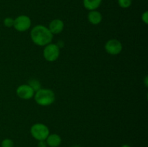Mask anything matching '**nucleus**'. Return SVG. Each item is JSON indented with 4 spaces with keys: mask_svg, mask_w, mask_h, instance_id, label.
<instances>
[{
    "mask_svg": "<svg viewBox=\"0 0 148 147\" xmlns=\"http://www.w3.org/2000/svg\"><path fill=\"white\" fill-rule=\"evenodd\" d=\"M53 35L47 27L42 24L36 25L30 31V38L34 44L38 46H47L53 40Z\"/></svg>",
    "mask_w": 148,
    "mask_h": 147,
    "instance_id": "1",
    "label": "nucleus"
},
{
    "mask_svg": "<svg viewBox=\"0 0 148 147\" xmlns=\"http://www.w3.org/2000/svg\"><path fill=\"white\" fill-rule=\"evenodd\" d=\"M121 147H131V146H130L129 144H123Z\"/></svg>",
    "mask_w": 148,
    "mask_h": 147,
    "instance_id": "18",
    "label": "nucleus"
},
{
    "mask_svg": "<svg viewBox=\"0 0 148 147\" xmlns=\"http://www.w3.org/2000/svg\"><path fill=\"white\" fill-rule=\"evenodd\" d=\"M118 4L121 8L127 9L131 7L132 0H118Z\"/></svg>",
    "mask_w": 148,
    "mask_h": 147,
    "instance_id": "13",
    "label": "nucleus"
},
{
    "mask_svg": "<svg viewBox=\"0 0 148 147\" xmlns=\"http://www.w3.org/2000/svg\"><path fill=\"white\" fill-rule=\"evenodd\" d=\"M48 28L53 35H58L63 31L64 23L60 19H54L50 22Z\"/></svg>",
    "mask_w": 148,
    "mask_h": 147,
    "instance_id": "8",
    "label": "nucleus"
},
{
    "mask_svg": "<svg viewBox=\"0 0 148 147\" xmlns=\"http://www.w3.org/2000/svg\"><path fill=\"white\" fill-rule=\"evenodd\" d=\"M30 132L33 138L37 140L38 141H45L50 134V131L47 125L40 122L32 125Z\"/></svg>",
    "mask_w": 148,
    "mask_h": 147,
    "instance_id": "3",
    "label": "nucleus"
},
{
    "mask_svg": "<svg viewBox=\"0 0 148 147\" xmlns=\"http://www.w3.org/2000/svg\"><path fill=\"white\" fill-rule=\"evenodd\" d=\"M31 20L27 15H20L14 19V25L13 27L19 32H25L31 27Z\"/></svg>",
    "mask_w": 148,
    "mask_h": 147,
    "instance_id": "5",
    "label": "nucleus"
},
{
    "mask_svg": "<svg viewBox=\"0 0 148 147\" xmlns=\"http://www.w3.org/2000/svg\"><path fill=\"white\" fill-rule=\"evenodd\" d=\"M38 147H48L46 140L45 141H39L38 143Z\"/></svg>",
    "mask_w": 148,
    "mask_h": 147,
    "instance_id": "17",
    "label": "nucleus"
},
{
    "mask_svg": "<svg viewBox=\"0 0 148 147\" xmlns=\"http://www.w3.org/2000/svg\"><path fill=\"white\" fill-rule=\"evenodd\" d=\"M28 85L32 88V89L34 90V92H37L38 90L41 88V84H40V82L38 80L36 79H33L29 80L28 82Z\"/></svg>",
    "mask_w": 148,
    "mask_h": 147,
    "instance_id": "12",
    "label": "nucleus"
},
{
    "mask_svg": "<svg viewBox=\"0 0 148 147\" xmlns=\"http://www.w3.org/2000/svg\"><path fill=\"white\" fill-rule=\"evenodd\" d=\"M1 147H14V142L10 138H5L1 141Z\"/></svg>",
    "mask_w": 148,
    "mask_h": 147,
    "instance_id": "14",
    "label": "nucleus"
},
{
    "mask_svg": "<svg viewBox=\"0 0 148 147\" xmlns=\"http://www.w3.org/2000/svg\"><path fill=\"white\" fill-rule=\"evenodd\" d=\"M17 95L23 99H30L34 97L35 92L28 84L20 85L16 90Z\"/></svg>",
    "mask_w": 148,
    "mask_h": 147,
    "instance_id": "7",
    "label": "nucleus"
},
{
    "mask_svg": "<svg viewBox=\"0 0 148 147\" xmlns=\"http://www.w3.org/2000/svg\"><path fill=\"white\" fill-rule=\"evenodd\" d=\"M43 57L45 60L49 62L56 61L60 55V48L55 43H49L44 46L43 52Z\"/></svg>",
    "mask_w": 148,
    "mask_h": 147,
    "instance_id": "4",
    "label": "nucleus"
},
{
    "mask_svg": "<svg viewBox=\"0 0 148 147\" xmlns=\"http://www.w3.org/2000/svg\"><path fill=\"white\" fill-rule=\"evenodd\" d=\"M34 99L36 103L40 106H49L54 102L56 95L53 90L50 89H42L35 92Z\"/></svg>",
    "mask_w": 148,
    "mask_h": 147,
    "instance_id": "2",
    "label": "nucleus"
},
{
    "mask_svg": "<svg viewBox=\"0 0 148 147\" xmlns=\"http://www.w3.org/2000/svg\"><path fill=\"white\" fill-rule=\"evenodd\" d=\"M145 86H147V76H146L145 79Z\"/></svg>",
    "mask_w": 148,
    "mask_h": 147,
    "instance_id": "19",
    "label": "nucleus"
},
{
    "mask_svg": "<svg viewBox=\"0 0 148 147\" xmlns=\"http://www.w3.org/2000/svg\"><path fill=\"white\" fill-rule=\"evenodd\" d=\"M102 3V0H83V6L89 11L97 10Z\"/></svg>",
    "mask_w": 148,
    "mask_h": 147,
    "instance_id": "11",
    "label": "nucleus"
},
{
    "mask_svg": "<svg viewBox=\"0 0 148 147\" xmlns=\"http://www.w3.org/2000/svg\"><path fill=\"white\" fill-rule=\"evenodd\" d=\"M104 48L106 53L112 56H116L121 53L123 49L122 44L117 39H110L106 43Z\"/></svg>",
    "mask_w": 148,
    "mask_h": 147,
    "instance_id": "6",
    "label": "nucleus"
},
{
    "mask_svg": "<svg viewBox=\"0 0 148 147\" xmlns=\"http://www.w3.org/2000/svg\"><path fill=\"white\" fill-rule=\"evenodd\" d=\"M88 20L90 23L96 25V24H100L102 22V14L97 10L89 11V13L88 14Z\"/></svg>",
    "mask_w": 148,
    "mask_h": 147,
    "instance_id": "10",
    "label": "nucleus"
},
{
    "mask_svg": "<svg viewBox=\"0 0 148 147\" xmlns=\"http://www.w3.org/2000/svg\"><path fill=\"white\" fill-rule=\"evenodd\" d=\"M72 147H80L79 146H77V145H75V146H73Z\"/></svg>",
    "mask_w": 148,
    "mask_h": 147,
    "instance_id": "20",
    "label": "nucleus"
},
{
    "mask_svg": "<svg viewBox=\"0 0 148 147\" xmlns=\"http://www.w3.org/2000/svg\"><path fill=\"white\" fill-rule=\"evenodd\" d=\"M142 20L146 24H148V12L145 11L142 14Z\"/></svg>",
    "mask_w": 148,
    "mask_h": 147,
    "instance_id": "16",
    "label": "nucleus"
},
{
    "mask_svg": "<svg viewBox=\"0 0 148 147\" xmlns=\"http://www.w3.org/2000/svg\"><path fill=\"white\" fill-rule=\"evenodd\" d=\"M62 141L61 136L56 133L49 134L46 139V144L49 147H59L62 144Z\"/></svg>",
    "mask_w": 148,
    "mask_h": 147,
    "instance_id": "9",
    "label": "nucleus"
},
{
    "mask_svg": "<svg viewBox=\"0 0 148 147\" xmlns=\"http://www.w3.org/2000/svg\"><path fill=\"white\" fill-rule=\"evenodd\" d=\"M4 26L7 27H12L14 25V19L12 18V17H6L5 19L3 21Z\"/></svg>",
    "mask_w": 148,
    "mask_h": 147,
    "instance_id": "15",
    "label": "nucleus"
}]
</instances>
